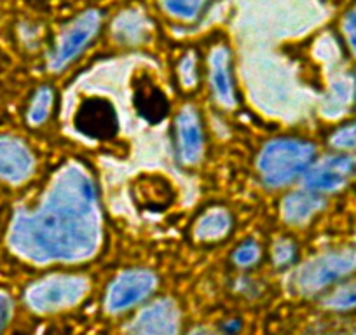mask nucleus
<instances>
[{"label": "nucleus", "mask_w": 356, "mask_h": 335, "mask_svg": "<svg viewBox=\"0 0 356 335\" xmlns=\"http://www.w3.org/2000/svg\"><path fill=\"white\" fill-rule=\"evenodd\" d=\"M102 241L97 187L82 164L63 166L33 211L19 210L9 246L33 264L79 262L93 257Z\"/></svg>", "instance_id": "f257e3e1"}, {"label": "nucleus", "mask_w": 356, "mask_h": 335, "mask_svg": "<svg viewBox=\"0 0 356 335\" xmlns=\"http://www.w3.org/2000/svg\"><path fill=\"white\" fill-rule=\"evenodd\" d=\"M355 170V159L349 156H330L309 168L304 175V187L311 193H334L341 189Z\"/></svg>", "instance_id": "6e6552de"}, {"label": "nucleus", "mask_w": 356, "mask_h": 335, "mask_svg": "<svg viewBox=\"0 0 356 335\" xmlns=\"http://www.w3.org/2000/svg\"><path fill=\"white\" fill-rule=\"evenodd\" d=\"M232 227V218L224 208H211L196 222L194 236L200 241H218L225 238Z\"/></svg>", "instance_id": "2eb2a0df"}, {"label": "nucleus", "mask_w": 356, "mask_h": 335, "mask_svg": "<svg viewBox=\"0 0 356 335\" xmlns=\"http://www.w3.org/2000/svg\"><path fill=\"white\" fill-rule=\"evenodd\" d=\"M356 269V250H339L307 261L302 268L293 275V286L297 292L311 295L337 279L344 278Z\"/></svg>", "instance_id": "7ed1b4c3"}, {"label": "nucleus", "mask_w": 356, "mask_h": 335, "mask_svg": "<svg viewBox=\"0 0 356 335\" xmlns=\"http://www.w3.org/2000/svg\"><path fill=\"white\" fill-rule=\"evenodd\" d=\"M330 143L342 150L356 149V122L355 124H348L346 128L337 129V131L332 135Z\"/></svg>", "instance_id": "5701e85b"}, {"label": "nucleus", "mask_w": 356, "mask_h": 335, "mask_svg": "<svg viewBox=\"0 0 356 335\" xmlns=\"http://www.w3.org/2000/svg\"><path fill=\"white\" fill-rule=\"evenodd\" d=\"M54 104V93L51 88H40L39 91L33 97L32 104L29 107V114H26V119L32 126H39L49 117L51 108H53Z\"/></svg>", "instance_id": "6ab92c4d"}, {"label": "nucleus", "mask_w": 356, "mask_h": 335, "mask_svg": "<svg viewBox=\"0 0 356 335\" xmlns=\"http://www.w3.org/2000/svg\"><path fill=\"white\" fill-rule=\"evenodd\" d=\"M178 79L186 90H191L197 84V61L196 54L189 53L178 63Z\"/></svg>", "instance_id": "412c9836"}, {"label": "nucleus", "mask_w": 356, "mask_h": 335, "mask_svg": "<svg viewBox=\"0 0 356 335\" xmlns=\"http://www.w3.org/2000/svg\"><path fill=\"white\" fill-rule=\"evenodd\" d=\"M314 157V147L304 140L269 142L259 156V173L271 187H283L304 173Z\"/></svg>", "instance_id": "f03ea898"}, {"label": "nucleus", "mask_w": 356, "mask_h": 335, "mask_svg": "<svg viewBox=\"0 0 356 335\" xmlns=\"http://www.w3.org/2000/svg\"><path fill=\"white\" fill-rule=\"evenodd\" d=\"M296 259V245L289 239H282L273 248V261L276 265H286Z\"/></svg>", "instance_id": "b1692460"}, {"label": "nucleus", "mask_w": 356, "mask_h": 335, "mask_svg": "<svg viewBox=\"0 0 356 335\" xmlns=\"http://www.w3.org/2000/svg\"><path fill=\"white\" fill-rule=\"evenodd\" d=\"M100 25L102 16L98 11H88L79 16L75 22H72L58 39L56 47L51 54L49 67L53 70H61L70 61H74L89 46L91 39L97 35Z\"/></svg>", "instance_id": "39448f33"}, {"label": "nucleus", "mask_w": 356, "mask_h": 335, "mask_svg": "<svg viewBox=\"0 0 356 335\" xmlns=\"http://www.w3.org/2000/svg\"><path fill=\"white\" fill-rule=\"evenodd\" d=\"M353 97V86H351V81L346 77H341L339 81H335L332 84V90H330V97L327 98V104H325L323 111L327 115H339L342 114L346 107L349 105Z\"/></svg>", "instance_id": "a211bd4d"}, {"label": "nucleus", "mask_w": 356, "mask_h": 335, "mask_svg": "<svg viewBox=\"0 0 356 335\" xmlns=\"http://www.w3.org/2000/svg\"><path fill=\"white\" fill-rule=\"evenodd\" d=\"M191 335H213V334H211L210 330H204V328H200V330L193 332V334H191Z\"/></svg>", "instance_id": "bb28decb"}, {"label": "nucleus", "mask_w": 356, "mask_h": 335, "mask_svg": "<svg viewBox=\"0 0 356 335\" xmlns=\"http://www.w3.org/2000/svg\"><path fill=\"white\" fill-rule=\"evenodd\" d=\"M210 81L213 97L222 107L232 108L236 105L234 84L231 77V56L224 46H217L210 54Z\"/></svg>", "instance_id": "f8f14e48"}, {"label": "nucleus", "mask_w": 356, "mask_h": 335, "mask_svg": "<svg viewBox=\"0 0 356 335\" xmlns=\"http://www.w3.org/2000/svg\"><path fill=\"white\" fill-rule=\"evenodd\" d=\"M32 152L18 138H0V179L11 183H22L33 172Z\"/></svg>", "instance_id": "9d476101"}, {"label": "nucleus", "mask_w": 356, "mask_h": 335, "mask_svg": "<svg viewBox=\"0 0 356 335\" xmlns=\"http://www.w3.org/2000/svg\"><path fill=\"white\" fill-rule=\"evenodd\" d=\"M161 8L180 22H194L200 18L208 0H159Z\"/></svg>", "instance_id": "f3484780"}, {"label": "nucleus", "mask_w": 356, "mask_h": 335, "mask_svg": "<svg viewBox=\"0 0 356 335\" xmlns=\"http://www.w3.org/2000/svg\"><path fill=\"white\" fill-rule=\"evenodd\" d=\"M325 201L316 193H293L283 199L282 215L290 224H306L314 213L323 208Z\"/></svg>", "instance_id": "4468645a"}, {"label": "nucleus", "mask_w": 356, "mask_h": 335, "mask_svg": "<svg viewBox=\"0 0 356 335\" xmlns=\"http://www.w3.org/2000/svg\"><path fill=\"white\" fill-rule=\"evenodd\" d=\"M156 276L145 269L126 271L115 279L107 292V309L111 313H121L142 302L156 288Z\"/></svg>", "instance_id": "423d86ee"}, {"label": "nucleus", "mask_w": 356, "mask_h": 335, "mask_svg": "<svg viewBox=\"0 0 356 335\" xmlns=\"http://www.w3.org/2000/svg\"><path fill=\"white\" fill-rule=\"evenodd\" d=\"M13 313V302L8 293L0 292V330L8 325Z\"/></svg>", "instance_id": "a878e982"}, {"label": "nucleus", "mask_w": 356, "mask_h": 335, "mask_svg": "<svg viewBox=\"0 0 356 335\" xmlns=\"http://www.w3.org/2000/svg\"><path fill=\"white\" fill-rule=\"evenodd\" d=\"M86 293L88 281L84 278L56 275L30 286L26 292V302L39 313H51L81 302Z\"/></svg>", "instance_id": "20e7f679"}, {"label": "nucleus", "mask_w": 356, "mask_h": 335, "mask_svg": "<svg viewBox=\"0 0 356 335\" xmlns=\"http://www.w3.org/2000/svg\"><path fill=\"white\" fill-rule=\"evenodd\" d=\"M260 259V248L255 241H246L236 250L234 262L241 268H248L253 265Z\"/></svg>", "instance_id": "4be33fe9"}, {"label": "nucleus", "mask_w": 356, "mask_h": 335, "mask_svg": "<svg viewBox=\"0 0 356 335\" xmlns=\"http://www.w3.org/2000/svg\"><path fill=\"white\" fill-rule=\"evenodd\" d=\"M177 142L180 159L186 164L200 163L204 152L203 128L194 107H184L177 117Z\"/></svg>", "instance_id": "9b49d317"}, {"label": "nucleus", "mask_w": 356, "mask_h": 335, "mask_svg": "<svg viewBox=\"0 0 356 335\" xmlns=\"http://www.w3.org/2000/svg\"><path fill=\"white\" fill-rule=\"evenodd\" d=\"M112 35L122 46H140L149 40L150 23L140 11H124L115 18Z\"/></svg>", "instance_id": "ddd939ff"}, {"label": "nucleus", "mask_w": 356, "mask_h": 335, "mask_svg": "<svg viewBox=\"0 0 356 335\" xmlns=\"http://www.w3.org/2000/svg\"><path fill=\"white\" fill-rule=\"evenodd\" d=\"M325 306L335 311H349L356 307V283H349L325 300Z\"/></svg>", "instance_id": "aec40b11"}, {"label": "nucleus", "mask_w": 356, "mask_h": 335, "mask_svg": "<svg viewBox=\"0 0 356 335\" xmlns=\"http://www.w3.org/2000/svg\"><path fill=\"white\" fill-rule=\"evenodd\" d=\"M180 325V313L175 302L163 299L150 304L133 321L131 335H177Z\"/></svg>", "instance_id": "1a4fd4ad"}, {"label": "nucleus", "mask_w": 356, "mask_h": 335, "mask_svg": "<svg viewBox=\"0 0 356 335\" xmlns=\"http://www.w3.org/2000/svg\"><path fill=\"white\" fill-rule=\"evenodd\" d=\"M75 126L88 138L107 140L118 131V114L111 101L104 98H89L79 107Z\"/></svg>", "instance_id": "0eeeda50"}, {"label": "nucleus", "mask_w": 356, "mask_h": 335, "mask_svg": "<svg viewBox=\"0 0 356 335\" xmlns=\"http://www.w3.org/2000/svg\"><path fill=\"white\" fill-rule=\"evenodd\" d=\"M135 104L136 107H138L140 114L145 115V117L152 122L161 121V119L166 115V98H164V95L161 93L159 90H156V88L152 86L140 88V90L136 91Z\"/></svg>", "instance_id": "dca6fc26"}, {"label": "nucleus", "mask_w": 356, "mask_h": 335, "mask_svg": "<svg viewBox=\"0 0 356 335\" xmlns=\"http://www.w3.org/2000/svg\"><path fill=\"white\" fill-rule=\"evenodd\" d=\"M344 33L351 49L356 53V8L344 19Z\"/></svg>", "instance_id": "393cba45"}]
</instances>
